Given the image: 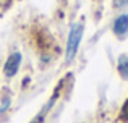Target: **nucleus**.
I'll use <instances>...</instances> for the list:
<instances>
[{"label": "nucleus", "instance_id": "f257e3e1", "mask_svg": "<svg viewBox=\"0 0 128 123\" xmlns=\"http://www.w3.org/2000/svg\"><path fill=\"white\" fill-rule=\"evenodd\" d=\"M83 34H84V24L83 23H75L68 32V39H66V49H65V62L66 63L75 60L76 54L80 50Z\"/></svg>", "mask_w": 128, "mask_h": 123}, {"label": "nucleus", "instance_id": "f03ea898", "mask_svg": "<svg viewBox=\"0 0 128 123\" xmlns=\"http://www.w3.org/2000/svg\"><path fill=\"white\" fill-rule=\"evenodd\" d=\"M21 60H23V57H21L20 52H13V54H10L8 58H6V62H5V65H3V75H5L6 78H13V76L20 71Z\"/></svg>", "mask_w": 128, "mask_h": 123}, {"label": "nucleus", "instance_id": "7ed1b4c3", "mask_svg": "<svg viewBox=\"0 0 128 123\" xmlns=\"http://www.w3.org/2000/svg\"><path fill=\"white\" fill-rule=\"evenodd\" d=\"M112 31L118 39H125L128 36V13L118 15L112 23Z\"/></svg>", "mask_w": 128, "mask_h": 123}, {"label": "nucleus", "instance_id": "20e7f679", "mask_svg": "<svg viewBox=\"0 0 128 123\" xmlns=\"http://www.w3.org/2000/svg\"><path fill=\"white\" fill-rule=\"evenodd\" d=\"M117 70H118V75L122 76V79L128 81V55L122 54L117 60Z\"/></svg>", "mask_w": 128, "mask_h": 123}, {"label": "nucleus", "instance_id": "39448f33", "mask_svg": "<svg viewBox=\"0 0 128 123\" xmlns=\"http://www.w3.org/2000/svg\"><path fill=\"white\" fill-rule=\"evenodd\" d=\"M10 107H12V94H5L2 97V104H0V114H5Z\"/></svg>", "mask_w": 128, "mask_h": 123}, {"label": "nucleus", "instance_id": "423d86ee", "mask_svg": "<svg viewBox=\"0 0 128 123\" xmlns=\"http://www.w3.org/2000/svg\"><path fill=\"white\" fill-rule=\"evenodd\" d=\"M112 6L115 10H122L128 6V0H112Z\"/></svg>", "mask_w": 128, "mask_h": 123}]
</instances>
